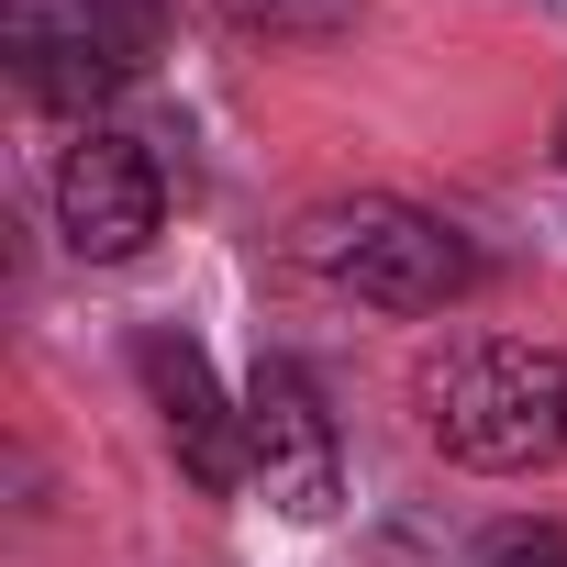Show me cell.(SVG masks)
<instances>
[{
  "mask_svg": "<svg viewBox=\"0 0 567 567\" xmlns=\"http://www.w3.org/2000/svg\"><path fill=\"white\" fill-rule=\"evenodd\" d=\"M423 445L478 478H523L567 456V357L534 334H445L412 379Z\"/></svg>",
  "mask_w": 567,
  "mask_h": 567,
  "instance_id": "6da1fadb",
  "label": "cell"
},
{
  "mask_svg": "<svg viewBox=\"0 0 567 567\" xmlns=\"http://www.w3.org/2000/svg\"><path fill=\"white\" fill-rule=\"evenodd\" d=\"M290 256L312 278H334L346 301H368V312H445L467 278H478L467 234L434 223V212H412V200H390V189H357V200L301 212Z\"/></svg>",
  "mask_w": 567,
  "mask_h": 567,
  "instance_id": "7a4b0ae2",
  "label": "cell"
},
{
  "mask_svg": "<svg viewBox=\"0 0 567 567\" xmlns=\"http://www.w3.org/2000/svg\"><path fill=\"white\" fill-rule=\"evenodd\" d=\"M156 45H167L156 0H0V56H12L23 101H45V112L145 79Z\"/></svg>",
  "mask_w": 567,
  "mask_h": 567,
  "instance_id": "3957f363",
  "label": "cell"
},
{
  "mask_svg": "<svg viewBox=\"0 0 567 567\" xmlns=\"http://www.w3.org/2000/svg\"><path fill=\"white\" fill-rule=\"evenodd\" d=\"M245 478L290 523H334V501H346L334 412H323V390L290 357H256V379H245Z\"/></svg>",
  "mask_w": 567,
  "mask_h": 567,
  "instance_id": "277c9868",
  "label": "cell"
},
{
  "mask_svg": "<svg viewBox=\"0 0 567 567\" xmlns=\"http://www.w3.org/2000/svg\"><path fill=\"white\" fill-rule=\"evenodd\" d=\"M156 223H167V178H156V156H145L134 134H101V123H90V134L56 156V234H68V256L123 267V256L156 245Z\"/></svg>",
  "mask_w": 567,
  "mask_h": 567,
  "instance_id": "5b68a950",
  "label": "cell"
},
{
  "mask_svg": "<svg viewBox=\"0 0 567 567\" xmlns=\"http://www.w3.org/2000/svg\"><path fill=\"white\" fill-rule=\"evenodd\" d=\"M134 368H145L156 434H167V456L189 467V489L234 501V489H245V401H223V390H212V368H200V346H189V334H145V346H134Z\"/></svg>",
  "mask_w": 567,
  "mask_h": 567,
  "instance_id": "8992f818",
  "label": "cell"
},
{
  "mask_svg": "<svg viewBox=\"0 0 567 567\" xmlns=\"http://www.w3.org/2000/svg\"><path fill=\"white\" fill-rule=\"evenodd\" d=\"M234 34H346L357 0H212Z\"/></svg>",
  "mask_w": 567,
  "mask_h": 567,
  "instance_id": "52a82bcc",
  "label": "cell"
},
{
  "mask_svg": "<svg viewBox=\"0 0 567 567\" xmlns=\"http://www.w3.org/2000/svg\"><path fill=\"white\" fill-rule=\"evenodd\" d=\"M467 567H567V523H489Z\"/></svg>",
  "mask_w": 567,
  "mask_h": 567,
  "instance_id": "ba28073f",
  "label": "cell"
},
{
  "mask_svg": "<svg viewBox=\"0 0 567 567\" xmlns=\"http://www.w3.org/2000/svg\"><path fill=\"white\" fill-rule=\"evenodd\" d=\"M556 156H567V123H556Z\"/></svg>",
  "mask_w": 567,
  "mask_h": 567,
  "instance_id": "9c48e42d",
  "label": "cell"
}]
</instances>
